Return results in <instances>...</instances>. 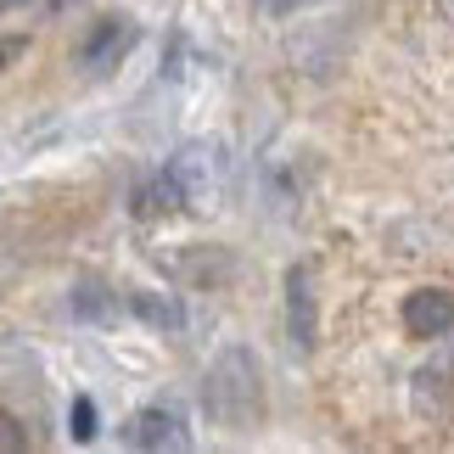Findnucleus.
Here are the masks:
<instances>
[{"label": "nucleus", "mask_w": 454, "mask_h": 454, "mask_svg": "<svg viewBox=\"0 0 454 454\" xmlns=\"http://www.w3.org/2000/svg\"><path fill=\"white\" fill-rule=\"evenodd\" d=\"M17 449H28V427L12 410H0V454H17Z\"/></svg>", "instance_id": "nucleus-13"}, {"label": "nucleus", "mask_w": 454, "mask_h": 454, "mask_svg": "<svg viewBox=\"0 0 454 454\" xmlns=\"http://www.w3.org/2000/svg\"><path fill=\"white\" fill-rule=\"evenodd\" d=\"M124 443L129 449H191V427L174 404H141L124 421Z\"/></svg>", "instance_id": "nucleus-5"}, {"label": "nucleus", "mask_w": 454, "mask_h": 454, "mask_svg": "<svg viewBox=\"0 0 454 454\" xmlns=\"http://www.w3.org/2000/svg\"><path fill=\"white\" fill-rule=\"evenodd\" d=\"M185 191H180V180H174L168 168H157V174H146L141 185L129 191V214L141 219V224H157V219H174V214H185Z\"/></svg>", "instance_id": "nucleus-8"}, {"label": "nucleus", "mask_w": 454, "mask_h": 454, "mask_svg": "<svg viewBox=\"0 0 454 454\" xmlns=\"http://www.w3.org/2000/svg\"><path fill=\"white\" fill-rule=\"evenodd\" d=\"M28 6V0H0V17H6V12H23Z\"/></svg>", "instance_id": "nucleus-16"}, {"label": "nucleus", "mask_w": 454, "mask_h": 454, "mask_svg": "<svg viewBox=\"0 0 454 454\" xmlns=\"http://www.w3.org/2000/svg\"><path fill=\"white\" fill-rule=\"evenodd\" d=\"M28 57V34H0V74H6L12 62Z\"/></svg>", "instance_id": "nucleus-14"}, {"label": "nucleus", "mask_w": 454, "mask_h": 454, "mask_svg": "<svg viewBox=\"0 0 454 454\" xmlns=\"http://www.w3.org/2000/svg\"><path fill=\"white\" fill-rule=\"evenodd\" d=\"M449 337H454V331H449Z\"/></svg>", "instance_id": "nucleus-18"}, {"label": "nucleus", "mask_w": 454, "mask_h": 454, "mask_svg": "<svg viewBox=\"0 0 454 454\" xmlns=\"http://www.w3.org/2000/svg\"><path fill=\"white\" fill-rule=\"evenodd\" d=\"M443 6H449V12H454V0H443Z\"/></svg>", "instance_id": "nucleus-17"}, {"label": "nucleus", "mask_w": 454, "mask_h": 454, "mask_svg": "<svg viewBox=\"0 0 454 454\" xmlns=\"http://www.w3.org/2000/svg\"><path fill=\"white\" fill-rule=\"evenodd\" d=\"M168 174L180 180V191H185L191 207L207 202V197H219V185H224V146L191 141V146H180V152L168 157Z\"/></svg>", "instance_id": "nucleus-2"}, {"label": "nucleus", "mask_w": 454, "mask_h": 454, "mask_svg": "<svg viewBox=\"0 0 454 454\" xmlns=\"http://www.w3.org/2000/svg\"><path fill=\"white\" fill-rule=\"evenodd\" d=\"M286 337H292V354H303V359L320 348V298H314L309 264L286 270Z\"/></svg>", "instance_id": "nucleus-3"}, {"label": "nucleus", "mask_w": 454, "mask_h": 454, "mask_svg": "<svg viewBox=\"0 0 454 454\" xmlns=\"http://www.w3.org/2000/svg\"><path fill=\"white\" fill-rule=\"evenodd\" d=\"M174 270L191 275V286H224L236 275V258L224 247H191L185 258H174Z\"/></svg>", "instance_id": "nucleus-11"}, {"label": "nucleus", "mask_w": 454, "mask_h": 454, "mask_svg": "<svg viewBox=\"0 0 454 454\" xmlns=\"http://www.w3.org/2000/svg\"><path fill=\"white\" fill-rule=\"evenodd\" d=\"M135 40H141V28H135L129 17H101L90 28V40L79 45V62L90 67V74H113V67L135 51Z\"/></svg>", "instance_id": "nucleus-6"}, {"label": "nucleus", "mask_w": 454, "mask_h": 454, "mask_svg": "<svg viewBox=\"0 0 454 454\" xmlns=\"http://www.w3.org/2000/svg\"><path fill=\"white\" fill-rule=\"evenodd\" d=\"M202 415L219 432H258L270 415V387H264V359L247 342H224L202 376Z\"/></svg>", "instance_id": "nucleus-1"}, {"label": "nucleus", "mask_w": 454, "mask_h": 454, "mask_svg": "<svg viewBox=\"0 0 454 454\" xmlns=\"http://www.w3.org/2000/svg\"><path fill=\"white\" fill-rule=\"evenodd\" d=\"M96 432H101L96 398H90V393H79L74 404H67V438H74V443H96Z\"/></svg>", "instance_id": "nucleus-12"}, {"label": "nucleus", "mask_w": 454, "mask_h": 454, "mask_svg": "<svg viewBox=\"0 0 454 454\" xmlns=\"http://www.w3.org/2000/svg\"><path fill=\"white\" fill-rule=\"evenodd\" d=\"M398 320L415 342H438L454 331V292L449 286H415L404 292V309H398Z\"/></svg>", "instance_id": "nucleus-4"}, {"label": "nucleus", "mask_w": 454, "mask_h": 454, "mask_svg": "<svg viewBox=\"0 0 454 454\" xmlns=\"http://www.w3.org/2000/svg\"><path fill=\"white\" fill-rule=\"evenodd\" d=\"M449 398H454V364L432 359V364H421V371L410 376V415H415V421L438 427L449 415Z\"/></svg>", "instance_id": "nucleus-7"}, {"label": "nucleus", "mask_w": 454, "mask_h": 454, "mask_svg": "<svg viewBox=\"0 0 454 454\" xmlns=\"http://www.w3.org/2000/svg\"><path fill=\"white\" fill-rule=\"evenodd\" d=\"M129 314L141 325H152V331H180L185 325V303L174 298V292H157V286L129 292Z\"/></svg>", "instance_id": "nucleus-10"}, {"label": "nucleus", "mask_w": 454, "mask_h": 454, "mask_svg": "<svg viewBox=\"0 0 454 454\" xmlns=\"http://www.w3.org/2000/svg\"><path fill=\"white\" fill-rule=\"evenodd\" d=\"M67 309H74V320H84V325H113L118 320V292L107 281H96V275H79L74 292H67Z\"/></svg>", "instance_id": "nucleus-9"}, {"label": "nucleus", "mask_w": 454, "mask_h": 454, "mask_svg": "<svg viewBox=\"0 0 454 454\" xmlns=\"http://www.w3.org/2000/svg\"><path fill=\"white\" fill-rule=\"evenodd\" d=\"M264 6H270V12H281V17H286V12H298V6H303V0H264Z\"/></svg>", "instance_id": "nucleus-15"}]
</instances>
